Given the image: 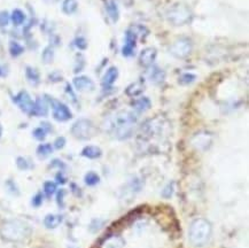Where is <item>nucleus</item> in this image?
Returning a JSON list of instances; mask_svg holds the SVG:
<instances>
[{
	"label": "nucleus",
	"instance_id": "1",
	"mask_svg": "<svg viewBox=\"0 0 249 248\" xmlns=\"http://www.w3.org/2000/svg\"><path fill=\"white\" fill-rule=\"evenodd\" d=\"M105 130L113 135L115 138L124 141L130 138L137 124V116L129 110H120L105 121Z\"/></svg>",
	"mask_w": 249,
	"mask_h": 248
},
{
	"label": "nucleus",
	"instance_id": "2",
	"mask_svg": "<svg viewBox=\"0 0 249 248\" xmlns=\"http://www.w3.org/2000/svg\"><path fill=\"white\" fill-rule=\"evenodd\" d=\"M33 233V229L27 222L20 219H12L1 224L0 227V236L6 241L11 243H20L28 239Z\"/></svg>",
	"mask_w": 249,
	"mask_h": 248
},
{
	"label": "nucleus",
	"instance_id": "3",
	"mask_svg": "<svg viewBox=\"0 0 249 248\" xmlns=\"http://www.w3.org/2000/svg\"><path fill=\"white\" fill-rule=\"evenodd\" d=\"M210 236H212V225L207 219L197 218L191 223L190 230H188V239L193 246H204L208 243Z\"/></svg>",
	"mask_w": 249,
	"mask_h": 248
},
{
	"label": "nucleus",
	"instance_id": "4",
	"mask_svg": "<svg viewBox=\"0 0 249 248\" xmlns=\"http://www.w3.org/2000/svg\"><path fill=\"white\" fill-rule=\"evenodd\" d=\"M167 18L170 23L177 25V27L178 25L180 27V25H184L188 23V22H191L193 14L186 5L176 4L169 8V11L167 12Z\"/></svg>",
	"mask_w": 249,
	"mask_h": 248
},
{
	"label": "nucleus",
	"instance_id": "5",
	"mask_svg": "<svg viewBox=\"0 0 249 248\" xmlns=\"http://www.w3.org/2000/svg\"><path fill=\"white\" fill-rule=\"evenodd\" d=\"M71 135L79 141H89L95 135V126L90 120L81 119L72 124Z\"/></svg>",
	"mask_w": 249,
	"mask_h": 248
},
{
	"label": "nucleus",
	"instance_id": "6",
	"mask_svg": "<svg viewBox=\"0 0 249 248\" xmlns=\"http://www.w3.org/2000/svg\"><path fill=\"white\" fill-rule=\"evenodd\" d=\"M193 44L192 40L188 38H179V39L175 40L169 47V52L172 56L177 59H185L192 53Z\"/></svg>",
	"mask_w": 249,
	"mask_h": 248
},
{
	"label": "nucleus",
	"instance_id": "7",
	"mask_svg": "<svg viewBox=\"0 0 249 248\" xmlns=\"http://www.w3.org/2000/svg\"><path fill=\"white\" fill-rule=\"evenodd\" d=\"M50 104L52 105L53 117L56 121H59V122H66V121H69L72 117L71 112H70L68 106H66L65 104L54 99H51Z\"/></svg>",
	"mask_w": 249,
	"mask_h": 248
},
{
	"label": "nucleus",
	"instance_id": "8",
	"mask_svg": "<svg viewBox=\"0 0 249 248\" xmlns=\"http://www.w3.org/2000/svg\"><path fill=\"white\" fill-rule=\"evenodd\" d=\"M14 103L20 107L22 112H24L25 114H33L35 101L31 99L30 94L27 91H21L18 95H15Z\"/></svg>",
	"mask_w": 249,
	"mask_h": 248
},
{
	"label": "nucleus",
	"instance_id": "9",
	"mask_svg": "<svg viewBox=\"0 0 249 248\" xmlns=\"http://www.w3.org/2000/svg\"><path fill=\"white\" fill-rule=\"evenodd\" d=\"M137 38H138L137 35L131 30V28H129L125 33V44H124L122 49V54L124 56H126V58L132 56L133 54H135Z\"/></svg>",
	"mask_w": 249,
	"mask_h": 248
},
{
	"label": "nucleus",
	"instance_id": "10",
	"mask_svg": "<svg viewBox=\"0 0 249 248\" xmlns=\"http://www.w3.org/2000/svg\"><path fill=\"white\" fill-rule=\"evenodd\" d=\"M192 145L194 148L196 149H207L212 145L213 142V137L210 133L207 132H200L192 138Z\"/></svg>",
	"mask_w": 249,
	"mask_h": 248
},
{
	"label": "nucleus",
	"instance_id": "11",
	"mask_svg": "<svg viewBox=\"0 0 249 248\" xmlns=\"http://www.w3.org/2000/svg\"><path fill=\"white\" fill-rule=\"evenodd\" d=\"M156 55H158V51L154 47H147V49L142 50V53H140L139 61L143 67L148 68V67L154 65Z\"/></svg>",
	"mask_w": 249,
	"mask_h": 248
},
{
	"label": "nucleus",
	"instance_id": "12",
	"mask_svg": "<svg viewBox=\"0 0 249 248\" xmlns=\"http://www.w3.org/2000/svg\"><path fill=\"white\" fill-rule=\"evenodd\" d=\"M74 87L77 91L81 92H88L92 91L94 89V83L90 77L88 76H77L74 78Z\"/></svg>",
	"mask_w": 249,
	"mask_h": 248
},
{
	"label": "nucleus",
	"instance_id": "13",
	"mask_svg": "<svg viewBox=\"0 0 249 248\" xmlns=\"http://www.w3.org/2000/svg\"><path fill=\"white\" fill-rule=\"evenodd\" d=\"M117 77H119V69H117L116 67H110V68H108L107 71L105 72L104 77H102V87L110 88L115 83V81H116Z\"/></svg>",
	"mask_w": 249,
	"mask_h": 248
},
{
	"label": "nucleus",
	"instance_id": "14",
	"mask_svg": "<svg viewBox=\"0 0 249 248\" xmlns=\"http://www.w3.org/2000/svg\"><path fill=\"white\" fill-rule=\"evenodd\" d=\"M105 8H106V12L110 20L114 23H116L120 18V9L116 1L115 0H105Z\"/></svg>",
	"mask_w": 249,
	"mask_h": 248
},
{
	"label": "nucleus",
	"instance_id": "15",
	"mask_svg": "<svg viewBox=\"0 0 249 248\" xmlns=\"http://www.w3.org/2000/svg\"><path fill=\"white\" fill-rule=\"evenodd\" d=\"M33 114L36 116H46L49 114V103L45 98H38L35 101Z\"/></svg>",
	"mask_w": 249,
	"mask_h": 248
},
{
	"label": "nucleus",
	"instance_id": "16",
	"mask_svg": "<svg viewBox=\"0 0 249 248\" xmlns=\"http://www.w3.org/2000/svg\"><path fill=\"white\" fill-rule=\"evenodd\" d=\"M125 241L120 236H110L102 241L100 248H123Z\"/></svg>",
	"mask_w": 249,
	"mask_h": 248
},
{
	"label": "nucleus",
	"instance_id": "17",
	"mask_svg": "<svg viewBox=\"0 0 249 248\" xmlns=\"http://www.w3.org/2000/svg\"><path fill=\"white\" fill-rule=\"evenodd\" d=\"M148 68H151L148 71V78L151 79V82L155 83V84H160V83L164 81L165 72L161 68L156 66H151Z\"/></svg>",
	"mask_w": 249,
	"mask_h": 248
},
{
	"label": "nucleus",
	"instance_id": "18",
	"mask_svg": "<svg viewBox=\"0 0 249 248\" xmlns=\"http://www.w3.org/2000/svg\"><path fill=\"white\" fill-rule=\"evenodd\" d=\"M82 155L84 158L91 159V160H94V159H99L102 155V151L101 148H99L98 146H86V147L83 148L82 151Z\"/></svg>",
	"mask_w": 249,
	"mask_h": 248
},
{
	"label": "nucleus",
	"instance_id": "19",
	"mask_svg": "<svg viewBox=\"0 0 249 248\" xmlns=\"http://www.w3.org/2000/svg\"><path fill=\"white\" fill-rule=\"evenodd\" d=\"M62 219L63 217L61 215H47L46 217L44 218V225H45L47 229H55L62 223Z\"/></svg>",
	"mask_w": 249,
	"mask_h": 248
},
{
	"label": "nucleus",
	"instance_id": "20",
	"mask_svg": "<svg viewBox=\"0 0 249 248\" xmlns=\"http://www.w3.org/2000/svg\"><path fill=\"white\" fill-rule=\"evenodd\" d=\"M132 107L135 108L137 112H145V110H147L151 108V100L148 99V98L146 97H142V98H139V99H137L133 101L132 104Z\"/></svg>",
	"mask_w": 249,
	"mask_h": 248
},
{
	"label": "nucleus",
	"instance_id": "21",
	"mask_svg": "<svg viewBox=\"0 0 249 248\" xmlns=\"http://www.w3.org/2000/svg\"><path fill=\"white\" fill-rule=\"evenodd\" d=\"M25 76H27V79L31 83V84H39L40 75L37 69L33 68V67H27V68H25Z\"/></svg>",
	"mask_w": 249,
	"mask_h": 248
},
{
	"label": "nucleus",
	"instance_id": "22",
	"mask_svg": "<svg viewBox=\"0 0 249 248\" xmlns=\"http://www.w3.org/2000/svg\"><path fill=\"white\" fill-rule=\"evenodd\" d=\"M142 91H143V83L142 81L132 83V84H130L129 87L126 88V94L130 95V97L139 95L140 93H142Z\"/></svg>",
	"mask_w": 249,
	"mask_h": 248
},
{
	"label": "nucleus",
	"instance_id": "23",
	"mask_svg": "<svg viewBox=\"0 0 249 248\" xmlns=\"http://www.w3.org/2000/svg\"><path fill=\"white\" fill-rule=\"evenodd\" d=\"M78 2L77 0H63L62 2V12L67 15H71L77 11Z\"/></svg>",
	"mask_w": 249,
	"mask_h": 248
},
{
	"label": "nucleus",
	"instance_id": "24",
	"mask_svg": "<svg viewBox=\"0 0 249 248\" xmlns=\"http://www.w3.org/2000/svg\"><path fill=\"white\" fill-rule=\"evenodd\" d=\"M11 21L15 27H18V25L23 24L25 21V14L21 9H14L11 14Z\"/></svg>",
	"mask_w": 249,
	"mask_h": 248
},
{
	"label": "nucleus",
	"instance_id": "25",
	"mask_svg": "<svg viewBox=\"0 0 249 248\" xmlns=\"http://www.w3.org/2000/svg\"><path fill=\"white\" fill-rule=\"evenodd\" d=\"M8 49H9V53H11V55L14 56V58L20 56L21 54H23V52H24V47L22 46L20 43H18V41H15V40L9 41Z\"/></svg>",
	"mask_w": 249,
	"mask_h": 248
},
{
	"label": "nucleus",
	"instance_id": "26",
	"mask_svg": "<svg viewBox=\"0 0 249 248\" xmlns=\"http://www.w3.org/2000/svg\"><path fill=\"white\" fill-rule=\"evenodd\" d=\"M84 182H85L86 185L94 186V185H97L99 182H100V177H99V175L97 173L90 171V173H88L85 175Z\"/></svg>",
	"mask_w": 249,
	"mask_h": 248
},
{
	"label": "nucleus",
	"instance_id": "27",
	"mask_svg": "<svg viewBox=\"0 0 249 248\" xmlns=\"http://www.w3.org/2000/svg\"><path fill=\"white\" fill-rule=\"evenodd\" d=\"M52 152H53V147L51 144H41L38 146L37 148V154L41 158L49 157L50 154H52Z\"/></svg>",
	"mask_w": 249,
	"mask_h": 248
},
{
	"label": "nucleus",
	"instance_id": "28",
	"mask_svg": "<svg viewBox=\"0 0 249 248\" xmlns=\"http://www.w3.org/2000/svg\"><path fill=\"white\" fill-rule=\"evenodd\" d=\"M41 59H43L44 63H51L54 60V50L53 47L47 46L44 49L43 54H41Z\"/></svg>",
	"mask_w": 249,
	"mask_h": 248
},
{
	"label": "nucleus",
	"instance_id": "29",
	"mask_svg": "<svg viewBox=\"0 0 249 248\" xmlns=\"http://www.w3.org/2000/svg\"><path fill=\"white\" fill-rule=\"evenodd\" d=\"M196 79V76L194 74H191V72H185L178 78V82L180 83L181 85H190Z\"/></svg>",
	"mask_w": 249,
	"mask_h": 248
},
{
	"label": "nucleus",
	"instance_id": "30",
	"mask_svg": "<svg viewBox=\"0 0 249 248\" xmlns=\"http://www.w3.org/2000/svg\"><path fill=\"white\" fill-rule=\"evenodd\" d=\"M33 135H34L35 138L37 139V141H44V139H45L46 135H47V131L43 128V126L40 125L39 128H36V129L34 130Z\"/></svg>",
	"mask_w": 249,
	"mask_h": 248
},
{
	"label": "nucleus",
	"instance_id": "31",
	"mask_svg": "<svg viewBox=\"0 0 249 248\" xmlns=\"http://www.w3.org/2000/svg\"><path fill=\"white\" fill-rule=\"evenodd\" d=\"M9 21H11V15L8 14V12L6 11L0 12V28L7 27Z\"/></svg>",
	"mask_w": 249,
	"mask_h": 248
},
{
	"label": "nucleus",
	"instance_id": "32",
	"mask_svg": "<svg viewBox=\"0 0 249 248\" xmlns=\"http://www.w3.org/2000/svg\"><path fill=\"white\" fill-rule=\"evenodd\" d=\"M55 191H56V184L54 182H46L44 184V192H45L49 196L54 195Z\"/></svg>",
	"mask_w": 249,
	"mask_h": 248
},
{
	"label": "nucleus",
	"instance_id": "33",
	"mask_svg": "<svg viewBox=\"0 0 249 248\" xmlns=\"http://www.w3.org/2000/svg\"><path fill=\"white\" fill-rule=\"evenodd\" d=\"M17 164H18V169H21V170H28L29 168H30V163H29V161L25 158H22V157L18 158Z\"/></svg>",
	"mask_w": 249,
	"mask_h": 248
},
{
	"label": "nucleus",
	"instance_id": "34",
	"mask_svg": "<svg viewBox=\"0 0 249 248\" xmlns=\"http://www.w3.org/2000/svg\"><path fill=\"white\" fill-rule=\"evenodd\" d=\"M75 46L77 47L78 50H85L86 47H88V41H86V39L85 38H83V37H78V38H76V40H75Z\"/></svg>",
	"mask_w": 249,
	"mask_h": 248
},
{
	"label": "nucleus",
	"instance_id": "35",
	"mask_svg": "<svg viewBox=\"0 0 249 248\" xmlns=\"http://www.w3.org/2000/svg\"><path fill=\"white\" fill-rule=\"evenodd\" d=\"M66 142H67L65 137H59V138H56L55 142H54V147L56 149H62L66 146Z\"/></svg>",
	"mask_w": 249,
	"mask_h": 248
},
{
	"label": "nucleus",
	"instance_id": "36",
	"mask_svg": "<svg viewBox=\"0 0 249 248\" xmlns=\"http://www.w3.org/2000/svg\"><path fill=\"white\" fill-rule=\"evenodd\" d=\"M41 202H43V195H41L40 193H38V195H35V198L33 199V205L35 207H39L41 205Z\"/></svg>",
	"mask_w": 249,
	"mask_h": 248
},
{
	"label": "nucleus",
	"instance_id": "37",
	"mask_svg": "<svg viewBox=\"0 0 249 248\" xmlns=\"http://www.w3.org/2000/svg\"><path fill=\"white\" fill-rule=\"evenodd\" d=\"M8 74V69L7 67L4 65H0V77H5Z\"/></svg>",
	"mask_w": 249,
	"mask_h": 248
},
{
	"label": "nucleus",
	"instance_id": "38",
	"mask_svg": "<svg viewBox=\"0 0 249 248\" xmlns=\"http://www.w3.org/2000/svg\"><path fill=\"white\" fill-rule=\"evenodd\" d=\"M63 193H65V191H59V195H57V202H59V205L62 206V198H63Z\"/></svg>",
	"mask_w": 249,
	"mask_h": 248
},
{
	"label": "nucleus",
	"instance_id": "39",
	"mask_svg": "<svg viewBox=\"0 0 249 248\" xmlns=\"http://www.w3.org/2000/svg\"><path fill=\"white\" fill-rule=\"evenodd\" d=\"M1 135H2V126L1 124H0V137H1Z\"/></svg>",
	"mask_w": 249,
	"mask_h": 248
}]
</instances>
